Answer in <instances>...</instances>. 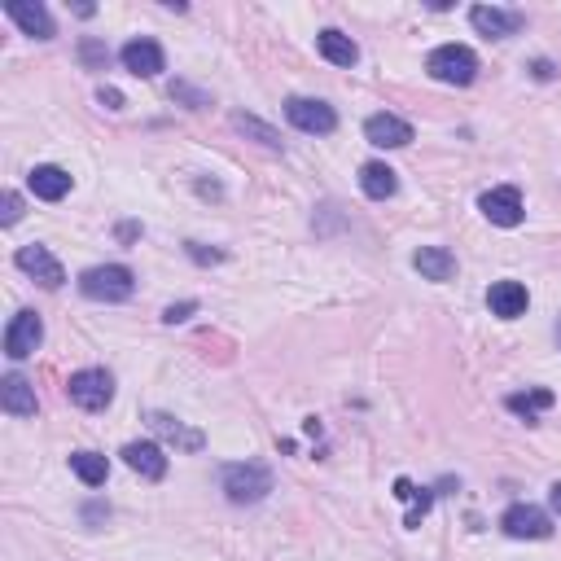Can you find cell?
I'll use <instances>...</instances> for the list:
<instances>
[{
    "mask_svg": "<svg viewBox=\"0 0 561 561\" xmlns=\"http://www.w3.org/2000/svg\"><path fill=\"white\" fill-rule=\"evenodd\" d=\"M132 290H136V277L123 263H101V268H88L79 277V294L93 303H123L132 299Z\"/></svg>",
    "mask_w": 561,
    "mask_h": 561,
    "instance_id": "1",
    "label": "cell"
},
{
    "mask_svg": "<svg viewBox=\"0 0 561 561\" xmlns=\"http://www.w3.org/2000/svg\"><path fill=\"white\" fill-rule=\"evenodd\" d=\"M224 491H228L233 505H259V500L272 491V469L259 465V461L224 465Z\"/></svg>",
    "mask_w": 561,
    "mask_h": 561,
    "instance_id": "2",
    "label": "cell"
},
{
    "mask_svg": "<svg viewBox=\"0 0 561 561\" xmlns=\"http://www.w3.org/2000/svg\"><path fill=\"white\" fill-rule=\"evenodd\" d=\"M426 71L439 79V84L465 88V84H474L478 79V57H474V49H465V44H443V49L430 53Z\"/></svg>",
    "mask_w": 561,
    "mask_h": 561,
    "instance_id": "3",
    "label": "cell"
},
{
    "mask_svg": "<svg viewBox=\"0 0 561 561\" xmlns=\"http://www.w3.org/2000/svg\"><path fill=\"white\" fill-rule=\"evenodd\" d=\"M66 395H71L75 408L101 412L114 399V377L106 369H79V373H71V382H66Z\"/></svg>",
    "mask_w": 561,
    "mask_h": 561,
    "instance_id": "4",
    "label": "cell"
},
{
    "mask_svg": "<svg viewBox=\"0 0 561 561\" xmlns=\"http://www.w3.org/2000/svg\"><path fill=\"white\" fill-rule=\"evenodd\" d=\"M285 119L307 136H329L338 128L334 106H329V101H316V97H290L285 101Z\"/></svg>",
    "mask_w": 561,
    "mask_h": 561,
    "instance_id": "5",
    "label": "cell"
},
{
    "mask_svg": "<svg viewBox=\"0 0 561 561\" xmlns=\"http://www.w3.org/2000/svg\"><path fill=\"white\" fill-rule=\"evenodd\" d=\"M500 526H505L509 540H548L553 535V518L535 505H509Z\"/></svg>",
    "mask_w": 561,
    "mask_h": 561,
    "instance_id": "6",
    "label": "cell"
},
{
    "mask_svg": "<svg viewBox=\"0 0 561 561\" xmlns=\"http://www.w3.org/2000/svg\"><path fill=\"white\" fill-rule=\"evenodd\" d=\"M44 342V320L36 312H18L5 329V356L9 360H27L36 356V347Z\"/></svg>",
    "mask_w": 561,
    "mask_h": 561,
    "instance_id": "7",
    "label": "cell"
},
{
    "mask_svg": "<svg viewBox=\"0 0 561 561\" xmlns=\"http://www.w3.org/2000/svg\"><path fill=\"white\" fill-rule=\"evenodd\" d=\"M478 206H483V215L491 224H500V228H518L522 224V193L513 189V185H500V189H487L483 198H478Z\"/></svg>",
    "mask_w": 561,
    "mask_h": 561,
    "instance_id": "8",
    "label": "cell"
},
{
    "mask_svg": "<svg viewBox=\"0 0 561 561\" xmlns=\"http://www.w3.org/2000/svg\"><path fill=\"white\" fill-rule=\"evenodd\" d=\"M469 22H474V31H483L491 40H509L522 31V14L518 9H500V5H474L469 9Z\"/></svg>",
    "mask_w": 561,
    "mask_h": 561,
    "instance_id": "9",
    "label": "cell"
},
{
    "mask_svg": "<svg viewBox=\"0 0 561 561\" xmlns=\"http://www.w3.org/2000/svg\"><path fill=\"white\" fill-rule=\"evenodd\" d=\"M14 263L27 277H36L44 290H57V285L66 281V272H62V263H57L53 255H49V246H22L18 255H14Z\"/></svg>",
    "mask_w": 561,
    "mask_h": 561,
    "instance_id": "10",
    "label": "cell"
},
{
    "mask_svg": "<svg viewBox=\"0 0 561 561\" xmlns=\"http://www.w3.org/2000/svg\"><path fill=\"white\" fill-rule=\"evenodd\" d=\"M487 307H491V316H500V320H518V316H526V307H531V294H526L522 281H496L487 290Z\"/></svg>",
    "mask_w": 561,
    "mask_h": 561,
    "instance_id": "11",
    "label": "cell"
},
{
    "mask_svg": "<svg viewBox=\"0 0 561 561\" xmlns=\"http://www.w3.org/2000/svg\"><path fill=\"white\" fill-rule=\"evenodd\" d=\"M119 62L128 66L132 75H141V79H154V75H158V71H163V66H167V57H163V49H158L154 40H145V36H141V40H128V44H123Z\"/></svg>",
    "mask_w": 561,
    "mask_h": 561,
    "instance_id": "12",
    "label": "cell"
},
{
    "mask_svg": "<svg viewBox=\"0 0 561 561\" xmlns=\"http://www.w3.org/2000/svg\"><path fill=\"white\" fill-rule=\"evenodd\" d=\"M150 430L158 434V439H167L171 448H180V452H202L206 448V434L202 430H189L185 421L167 417V412H150Z\"/></svg>",
    "mask_w": 561,
    "mask_h": 561,
    "instance_id": "13",
    "label": "cell"
},
{
    "mask_svg": "<svg viewBox=\"0 0 561 561\" xmlns=\"http://www.w3.org/2000/svg\"><path fill=\"white\" fill-rule=\"evenodd\" d=\"M364 136H369V145H377V150H399V145L412 141V128L399 114H373L364 123Z\"/></svg>",
    "mask_w": 561,
    "mask_h": 561,
    "instance_id": "14",
    "label": "cell"
},
{
    "mask_svg": "<svg viewBox=\"0 0 561 561\" xmlns=\"http://www.w3.org/2000/svg\"><path fill=\"white\" fill-rule=\"evenodd\" d=\"M0 408H5L9 417H36V386L22 373H9L5 382H0Z\"/></svg>",
    "mask_w": 561,
    "mask_h": 561,
    "instance_id": "15",
    "label": "cell"
},
{
    "mask_svg": "<svg viewBox=\"0 0 561 561\" xmlns=\"http://www.w3.org/2000/svg\"><path fill=\"white\" fill-rule=\"evenodd\" d=\"M5 14L18 22L22 31H27V36H36V40H53V18H49V9L40 5H31V0H9L5 5Z\"/></svg>",
    "mask_w": 561,
    "mask_h": 561,
    "instance_id": "16",
    "label": "cell"
},
{
    "mask_svg": "<svg viewBox=\"0 0 561 561\" xmlns=\"http://www.w3.org/2000/svg\"><path fill=\"white\" fill-rule=\"evenodd\" d=\"M123 461H128L132 474L150 478V483H158V478L167 474V456L158 443H128V448H123Z\"/></svg>",
    "mask_w": 561,
    "mask_h": 561,
    "instance_id": "17",
    "label": "cell"
},
{
    "mask_svg": "<svg viewBox=\"0 0 561 561\" xmlns=\"http://www.w3.org/2000/svg\"><path fill=\"white\" fill-rule=\"evenodd\" d=\"M27 185H31V193H36V198H44V202H62L66 193H71V171L44 163V167H36V171L27 176Z\"/></svg>",
    "mask_w": 561,
    "mask_h": 561,
    "instance_id": "18",
    "label": "cell"
},
{
    "mask_svg": "<svg viewBox=\"0 0 561 561\" xmlns=\"http://www.w3.org/2000/svg\"><path fill=\"white\" fill-rule=\"evenodd\" d=\"M412 268H417L426 281H452L456 277V255L443 250V246H421L417 255H412Z\"/></svg>",
    "mask_w": 561,
    "mask_h": 561,
    "instance_id": "19",
    "label": "cell"
},
{
    "mask_svg": "<svg viewBox=\"0 0 561 561\" xmlns=\"http://www.w3.org/2000/svg\"><path fill=\"white\" fill-rule=\"evenodd\" d=\"M316 49H320V57L325 62H334V66H356V57H360V49H356V40L351 36H342V31H320L316 36Z\"/></svg>",
    "mask_w": 561,
    "mask_h": 561,
    "instance_id": "20",
    "label": "cell"
},
{
    "mask_svg": "<svg viewBox=\"0 0 561 561\" xmlns=\"http://www.w3.org/2000/svg\"><path fill=\"white\" fill-rule=\"evenodd\" d=\"M360 189L369 193L373 202H386V198H395L399 180H395V171L386 167V163H364L360 167Z\"/></svg>",
    "mask_w": 561,
    "mask_h": 561,
    "instance_id": "21",
    "label": "cell"
},
{
    "mask_svg": "<svg viewBox=\"0 0 561 561\" xmlns=\"http://www.w3.org/2000/svg\"><path fill=\"white\" fill-rule=\"evenodd\" d=\"M71 469H75V478L84 487H101L110 478V461L101 452H75L71 456Z\"/></svg>",
    "mask_w": 561,
    "mask_h": 561,
    "instance_id": "22",
    "label": "cell"
},
{
    "mask_svg": "<svg viewBox=\"0 0 561 561\" xmlns=\"http://www.w3.org/2000/svg\"><path fill=\"white\" fill-rule=\"evenodd\" d=\"M505 404H509V412H518V417L535 421L540 412L553 408V391H518V395H509Z\"/></svg>",
    "mask_w": 561,
    "mask_h": 561,
    "instance_id": "23",
    "label": "cell"
},
{
    "mask_svg": "<svg viewBox=\"0 0 561 561\" xmlns=\"http://www.w3.org/2000/svg\"><path fill=\"white\" fill-rule=\"evenodd\" d=\"M395 496H399V500H408V505H412V509H408V518H404V526H421V518L430 513V500H434L430 491H426V487L417 491V487L408 483V478H399V483H395Z\"/></svg>",
    "mask_w": 561,
    "mask_h": 561,
    "instance_id": "24",
    "label": "cell"
},
{
    "mask_svg": "<svg viewBox=\"0 0 561 561\" xmlns=\"http://www.w3.org/2000/svg\"><path fill=\"white\" fill-rule=\"evenodd\" d=\"M233 128H237V132H246V136H255L263 150H281V136L272 132L268 123H259L255 114H233Z\"/></svg>",
    "mask_w": 561,
    "mask_h": 561,
    "instance_id": "25",
    "label": "cell"
},
{
    "mask_svg": "<svg viewBox=\"0 0 561 561\" xmlns=\"http://www.w3.org/2000/svg\"><path fill=\"white\" fill-rule=\"evenodd\" d=\"M171 97H180V101H189L193 110H202V106H211V97L198 93V88H189V84H171Z\"/></svg>",
    "mask_w": 561,
    "mask_h": 561,
    "instance_id": "26",
    "label": "cell"
},
{
    "mask_svg": "<svg viewBox=\"0 0 561 561\" xmlns=\"http://www.w3.org/2000/svg\"><path fill=\"white\" fill-rule=\"evenodd\" d=\"M0 206H5V211H0V224H18V215H22V198L14 189L5 193V198H0Z\"/></svg>",
    "mask_w": 561,
    "mask_h": 561,
    "instance_id": "27",
    "label": "cell"
},
{
    "mask_svg": "<svg viewBox=\"0 0 561 561\" xmlns=\"http://www.w3.org/2000/svg\"><path fill=\"white\" fill-rule=\"evenodd\" d=\"M193 312H198V303H171L163 312V320H167V325H180V320H189Z\"/></svg>",
    "mask_w": 561,
    "mask_h": 561,
    "instance_id": "28",
    "label": "cell"
},
{
    "mask_svg": "<svg viewBox=\"0 0 561 561\" xmlns=\"http://www.w3.org/2000/svg\"><path fill=\"white\" fill-rule=\"evenodd\" d=\"M79 57H84L88 66H106V49H101L97 40H84V49H79Z\"/></svg>",
    "mask_w": 561,
    "mask_h": 561,
    "instance_id": "29",
    "label": "cell"
},
{
    "mask_svg": "<svg viewBox=\"0 0 561 561\" xmlns=\"http://www.w3.org/2000/svg\"><path fill=\"white\" fill-rule=\"evenodd\" d=\"M189 255H193V259H198V263H220V259H224V255H220V250H202L198 242H189Z\"/></svg>",
    "mask_w": 561,
    "mask_h": 561,
    "instance_id": "30",
    "label": "cell"
},
{
    "mask_svg": "<svg viewBox=\"0 0 561 561\" xmlns=\"http://www.w3.org/2000/svg\"><path fill=\"white\" fill-rule=\"evenodd\" d=\"M101 106H110V110H123V93H119V88H101Z\"/></svg>",
    "mask_w": 561,
    "mask_h": 561,
    "instance_id": "31",
    "label": "cell"
},
{
    "mask_svg": "<svg viewBox=\"0 0 561 561\" xmlns=\"http://www.w3.org/2000/svg\"><path fill=\"white\" fill-rule=\"evenodd\" d=\"M548 500H553V513H561V483H553V491H548Z\"/></svg>",
    "mask_w": 561,
    "mask_h": 561,
    "instance_id": "32",
    "label": "cell"
},
{
    "mask_svg": "<svg viewBox=\"0 0 561 561\" xmlns=\"http://www.w3.org/2000/svg\"><path fill=\"white\" fill-rule=\"evenodd\" d=\"M557 342H561V325H557Z\"/></svg>",
    "mask_w": 561,
    "mask_h": 561,
    "instance_id": "33",
    "label": "cell"
}]
</instances>
